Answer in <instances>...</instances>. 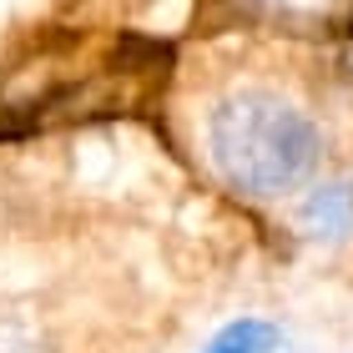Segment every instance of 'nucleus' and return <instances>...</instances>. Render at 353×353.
I'll list each match as a JSON object with an SVG mask.
<instances>
[{
	"label": "nucleus",
	"mask_w": 353,
	"mask_h": 353,
	"mask_svg": "<svg viewBox=\"0 0 353 353\" xmlns=\"http://www.w3.org/2000/svg\"><path fill=\"white\" fill-rule=\"evenodd\" d=\"M303 228L318 237H343L353 228V192L343 182H318L303 192Z\"/></svg>",
	"instance_id": "obj_3"
},
{
	"label": "nucleus",
	"mask_w": 353,
	"mask_h": 353,
	"mask_svg": "<svg viewBox=\"0 0 353 353\" xmlns=\"http://www.w3.org/2000/svg\"><path fill=\"white\" fill-rule=\"evenodd\" d=\"M182 141L207 182L243 202H288L318 187L328 157L318 106L263 71L207 76L182 106Z\"/></svg>",
	"instance_id": "obj_2"
},
{
	"label": "nucleus",
	"mask_w": 353,
	"mask_h": 353,
	"mask_svg": "<svg viewBox=\"0 0 353 353\" xmlns=\"http://www.w3.org/2000/svg\"><path fill=\"white\" fill-rule=\"evenodd\" d=\"M141 272L101 202L0 187V353H137L152 328Z\"/></svg>",
	"instance_id": "obj_1"
},
{
	"label": "nucleus",
	"mask_w": 353,
	"mask_h": 353,
	"mask_svg": "<svg viewBox=\"0 0 353 353\" xmlns=\"http://www.w3.org/2000/svg\"><path fill=\"white\" fill-rule=\"evenodd\" d=\"M278 343H283V333L272 328L268 318H237V323H228L202 353H272Z\"/></svg>",
	"instance_id": "obj_4"
}]
</instances>
